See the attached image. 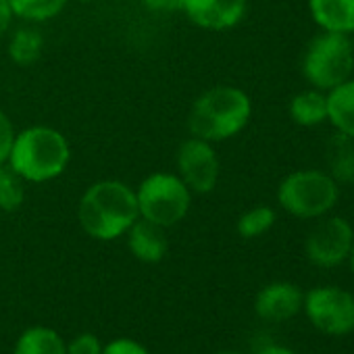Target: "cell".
Wrapping results in <instances>:
<instances>
[{
  "instance_id": "obj_16",
  "label": "cell",
  "mask_w": 354,
  "mask_h": 354,
  "mask_svg": "<svg viewBox=\"0 0 354 354\" xmlns=\"http://www.w3.org/2000/svg\"><path fill=\"white\" fill-rule=\"evenodd\" d=\"M290 117L302 127H315L327 121V92L304 90L290 100Z\"/></svg>"
},
{
  "instance_id": "obj_3",
  "label": "cell",
  "mask_w": 354,
  "mask_h": 354,
  "mask_svg": "<svg viewBox=\"0 0 354 354\" xmlns=\"http://www.w3.org/2000/svg\"><path fill=\"white\" fill-rule=\"evenodd\" d=\"M252 115L248 94L236 86H215L194 102L188 119L190 133L207 142H223L240 133Z\"/></svg>"
},
{
  "instance_id": "obj_4",
  "label": "cell",
  "mask_w": 354,
  "mask_h": 354,
  "mask_svg": "<svg viewBox=\"0 0 354 354\" xmlns=\"http://www.w3.org/2000/svg\"><path fill=\"white\" fill-rule=\"evenodd\" d=\"M354 69V46L348 34L323 32L304 53L302 73L310 86L321 92H329L335 86L350 80Z\"/></svg>"
},
{
  "instance_id": "obj_20",
  "label": "cell",
  "mask_w": 354,
  "mask_h": 354,
  "mask_svg": "<svg viewBox=\"0 0 354 354\" xmlns=\"http://www.w3.org/2000/svg\"><path fill=\"white\" fill-rule=\"evenodd\" d=\"M26 182L15 173L9 162L0 165V209L17 211L26 198Z\"/></svg>"
},
{
  "instance_id": "obj_14",
  "label": "cell",
  "mask_w": 354,
  "mask_h": 354,
  "mask_svg": "<svg viewBox=\"0 0 354 354\" xmlns=\"http://www.w3.org/2000/svg\"><path fill=\"white\" fill-rule=\"evenodd\" d=\"M327 119L335 131L354 140V80H346L327 92Z\"/></svg>"
},
{
  "instance_id": "obj_15",
  "label": "cell",
  "mask_w": 354,
  "mask_h": 354,
  "mask_svg": "<svg viewBox=\"0 0 354 354\" xmlns=\"http://www.w3.org/2000/svg\"><path fill=\"white\" fill-rule=\"evenodd\" d=\"M325 160L329 167V175L335 182H342V184L354 182V144H352V138L335 131L327 140Z\"/></svg>"
},
{
  "instance_id": "obj_5",
  "label": "cell",
  "mask_w": 354,
  "mask_h": 354,
  "mask_svg": "<svg viewBox=\"0 0 354 354\" xmlns=\"http://www.w3.org/2000/svg\"><path fill=\"white\" fill-rule=\"evenodd\" d=\"M337 182L325 171H294L277 188L281 209L298 219L323 217L337 203Z\"/></svg>"
},
{
  "instance_id": "obj_13",
  "label": "cell",
  "mask_w": 354,
  "mask_h": 354,
  "mask_svg": "<svg viewBox=\"0 0 354 354\" xmlns=\"http://www.w3.org/2000/svg\"><path fill=\"white\" fill-rule=\"evenodd\" d=\"M308 9L323 32H354V0H308Z\"/></svg>"
},
{
  "instance_id": "obj_9",
  "label": "cell",
  "mask_w": 354,
  "mask_h": 354,
  "mask_svg": "<svg viewBox=\"0 0 354 354\" xmlns=\"http://www.w3.org/2000/svg\"><path fill=\"white\" fill-rule=\"evenodd\" d=\"M354 232L342 217H329L321 221L306 238V257L319 267L339 265L352 248Z\"/></svg>"
},
{
  "instance_id": "obj_26",
  "label": "cell",
  "mask_w": 354,
  "mask_h": 354,
  "mask_svg": "<svg viewBox=\"0 0 354 354\" xmlns=\"http://www.w3.org/2000/svg\"><path fill=\"white\" fill-rule=\"evenodd\" d=\"M13 9H11V3L9 0H0V36H3L9 26H11V19H13Z\"/></svg>"
},
{
  "instance_id": "obj_18",
  "label": "cell",
  "mask_w": 354,
  "mask_h": 354,
  "mask_svg": "<svg viewBox=\"0 0 354 354\" xmlns=\"http://www.w3.org/2000/svg\"><path fill=\"white\" fill-rule=\"evenodd\" d=\"M44 48V40L40 36V32L32 30V28H21L13 34L11 42H9V57L15 65H32L40 59Z\"/></svg>"
},
{
  "instance_id": "obj_6",
  "label": "cell",
  "mask_w": 354,
  "mask_h": 354,
  "mask_svg": "<svg viewBox=\"0 0 354 354\" xmlns=\"http://www.w3.org/2000/svg\"><path fill=\"white\" fill-rule=\"evenodd\" d=\"M136 198L140 217L165 230L180 223L192 205V192L182 177L162 171L146 177L136 190Z\"/></svg>"
},
{
  "instance_id": "obj_12",
  "label": "cell",
  "mask_w": 354,
  "mask_h": 354,
  "mask_svg": "<svg viewBox=\"0 0 354 354\" xmlns=\"http://www.w3.org/2000/svg\"><path fill=\"white\" fill-rule=\"evenodd\" d=\"M127 246L138 261L158 263L169 250V240L165 236V227L138 217L136 223L127 230Z\"/></svg>"
},
{
  "instance_id": "obj_21",
  "label": "cell",
  "mask_w": 354,
  "mask_h": 354,
  "mask_svg": "<svg viewBox=\"0 0 354 354\" xmlns=\"http://www.w3.org/2000/svg\"><path fill=\"white\" fill-rule=\"evenodd\" d=\"M275 223V211L271 207H254L250 211H246L244 215H240L238 219V234L242 238H259L263 234H267Z\"/></svg>"
},
{
  "instance_id": "obj_17",
  "label": "cell",
  "mask_w": 354,
  "mask_h": 354,
  "mask_svg": "<svg viewBox=\"0 0 354 354\" xmlns=\"http://www.w3.org/2000/svg\"><path fill=\"white\" fill-rule=\"evenodd\" d=\"M13 354H67V344L48 327H30L15 342Z\"/></svg>"
},
{
  "instance_id": "obj_10",
  "label": "cell",
  "mask_w": 354,
  "mask_h": 354,
  "mask_svg": "<svg viewBox=\"0 0 354 354\" xmlns=\"http://www.w3.org/2000/svg\"><path fill=\"white\" fill-rule=\"evenodd\" d=\"M184 13L198 28L221 32L242 21L246 0H184Z\"/></svg>"
},
{
  "instance_id": "obj_23",
  "label": "cell",
  "mask_w": 354,
  "mask_h": 354,
  "mask_svg": "<svg viewBox=\"0 0 354 354\" xmlns=\"http://www.w3.org/2000/svg\"><path fill=\"white\" fill-rule=\"evenodd\" d=\"M102 354H150V352L131 337H117L102 348Z\"/></svg>"
},
{
  "instance_id": "obj_8",
  "label": "cell",
  "mask_w": 354,
  "mask_h": 354,
  "mask_svg": "<svg viewBox=\"0 0 354 354\" xmlns=\"http://www.w3.org/2000/svg\"><path fill=\"white\" fill-rule=\"evenodd\" d=\"M219 158L211 142L188 138L177 150V175L192 194L213 192L219 182Z\"/></svg>"
},
{
  "instance_id": "obj_24",
  "label": "cell",
  "mask_w": 354,
  "mask_h": 354,
  "mask_svg": "<svg viewBox=\"0 0 354 354\" xmlns=\"http://www.w3.org/2000/svg\"><path fill=\"white\" fill-rule=\"evenodd\" d=\"M13 140H15L13 123H11V119L3 111H0V165L9 160V152H11Z\"/></svg>"
},
{
  "instance_id": "obj_27",
  "label": "cell",
  "mask_w": 354,
  "mask_h": 354,
  "mask_svg": "<svg viewBox=\"0 0 354 354\" xmlns=\"http://www.w3.org/2000/svg\"><path fill=\"white\" fill-rule=\"evenodd\" d=\"M261 354H294V352L283 346H267L265 350H261Z\"/></svg>"
},
{
  "instance_id": "obj_30",
  "label": "cell",
  "mask_w": 354,
  "mask_h": 354,
  "mask_svg": "<svg viewBox=\"0 0 354 354\" xmlns=\"http://www.w3.org/2000/svg\"><path fill=\"white\" fill-rule=\"evenodd\" d=\"M82 3H88V0H82Z\"/></svg>"
},
{
  "instance_id": "obj_19",
  "label": "cell",
  "mask_w": 354,
  "mask_h": 354,
  "mask_svg": "<svg viewBox=\"0 0 354 354\" xmlns=\"http://www.w3.org/2000/svg\"><path fill=\"white\" fill-rule=\"evenodd\" d=\"M13 15L28 21H46L57 17L69 0H9Z\"/></svg>"
},
{
  "instance_id": "obj_11",
  "label": "cell",
  "mask_w": 354,
  "mask_h": 354,
  "mask_svg": "<svg viewBox=\"0 0 354 354\" xmlns=\"http://www.w3.org/2000/svg\"><path fill=\"white\" fill-rule=\"evenodd\" d=\"M302 306V292L294 283L277 281L263 288L257 296V315L267 321H286Z\"/></svg>"
},
{
  "instance_id": "obj_28",
  "label": "cell",
  "mask_w": 354,
  "mask_h": 354,
  "mask_svg": "<svg viewBox=\"0 0 354 354\" xmlns=\"http://www.w3.org/2000/svg\"><path fill=\"white\" fill-rule=\"evenodd\" d=\"M350 265H352V271H354V242H352V248H350Z\"/></svg>"
},
{
  "instance_id": "obj_1",
  "label": "cell",
  "mask_w": 354,
  "mask_h": 354,
  "mask_svg": "<svg viewBox=\"0 0 354 354\" xmlns=\"http://www.w3.org/2000/svg\"><path fill=\"white\" fill-rule=\"evenodd\" d=\"M140 217L136 190L119 180H102L92 184L77 207L82 230L94 240H115L125 236Z\"/></svg>"
},
{
  "instance_id": "obj_7",
  "label": "cell",
  "mask_w": 354,
  "mask_h": 354,
  "mask_svg": "<svg viewBox=\"0 0 354 354\" xmlns=\"http://www.w3.org/2000/svg\"><path fill=\"white\" fill-rule=\"evenodd\" d=\"M306 315L313 325L329 335H344L354 329V296L339 288H315L306 296Z\"/></svg>"
},
{
  "instance_id": "obj_25",
  "label": "cell",
  "mask_w": 354,
  "mask_h": 354,
  "mask_svg": "<svg viewBox=\"0 0 354 354\" xmlns=\"http://www.w3.org/2000/svg\"><path fill=\"white\" fill-rule=\"evenodd\" d=\"M146 9L169 13V11H184V0H142Z\"/></svg>"
},
{
  "instance_id": "obj_22",
  "label": "cell",
  "mask_w": 354,
  "mask_h": 354,
  "mask_svg": "<svg viewBox=\"0 0 354 354\" xmlns=\"http://www.w3.org/2000/svg\"><path fill=\"white\" fill-rule=\"evenodd\" d=\"M67 354H102V344L92 333H82L67 344Z\"/></svg>"
},
{
  "instance_id": "obj_29",
  "label": "cell",
  "mask_w": 354,
  "mask_h": 354,
  "mask_svg": "<svg viewBox=\"0 0 354 354\" xmlns=\"http://www.w3.org/2000/svg\"><path fill=\"white\" fill-rule=\"evenodd\" d=\"M219 354H236V352H219Z\"/></svg>"
},
{
  "instance_id": "obj_2",
  "label": "cell",
  "mask_w": 354,
  "mask_h": 354,
  "mask_svg": "<svg viewBox=\"0 0 354 354\" xmlns=\"http://www.w3.org/2000/svg\"><path fill=\"white\" fill-rule=\"evenodd\" d=\"M71 158L67 138L48 125H34L15 133L9 165L24 182L44 184L59 177Z\"/></svg>"
}]
</instances>
